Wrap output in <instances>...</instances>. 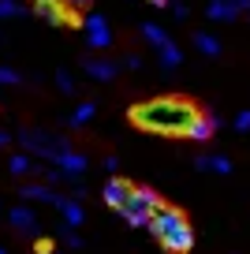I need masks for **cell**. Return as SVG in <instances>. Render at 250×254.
<instances>
[{"label":"cell","mask_w":250,"mask_h":254,"mask_svg":"<svg viewBox=\"0 0 250 254\" xmlns=\"http://www.w3.org/2000/svg\"><path fill=\"white\" fill-rule=\"evenodd\" d=\"M142 38H146L153 49H164L168 41H172V38H168V30H164V26H157V23H142Z\"/></svg>","instance_id":"ac0fdd59"},{"label":"cell","mask_w":250,"mask_h":254,"mask_svg":"<svg viewBox=\"0 0 250 254\" xmlns=\"http://www.w3.org/2000/svg\"><path fill=\"white\" fill-rule=\"evenodd\" d=\"M23 198H30V202H49V206H60L63 194H56L53 187H41V183H26V187H23Z\"/></svg>","instance_id":"4fadbf2b"},{"label":"cell","mask_w":250,"mask_h":254,"mask_svg":"<svg viewBox=\"0 0 250 254\" xmlns=\"http://www.w3.org/2000/svg\"><path fill=\"white\" fill-rule=\"evenodd\" d=\"M161 206H164V202L157 198L149 187H134L131 198H127V206L120 209V217H124L131 228H149V221H153V213H157Z\"/></svg>","instance_id":"3957f363"},{"label":"cell","mask_w":250,"mask_h":254,"mask_svg":"<svg viewBox=\"0 0 250 254\" xmlns=\"http://www.w3.org/2000/svg\"><path fill=\"white\" fill-rule=\"evenodd\" d=\"M8 168H11L15 176H26V172H34V157H30V153H11Z\"/></svg>","instance_id":"44dd1931"},{"label":"cell","mask_w":250,"mask_h":254,"mask_svg":"<svg viewBox=\"0 0 250 254\" xmlns=\"http://www.w3.org/2000/svg\"><path fill=\"white\" fill-rule=\"evenodd\" d=\"M26 15H34V8H26L19 0H0V19H26Z\"/></svg>","instance_id":"d6986e66"},{"label":"cell","mask_w":250,"mask_h":254,"mask_svg":"<svg viewBox=\"0 0 250 254\" xmlns=\"http://www.w3.org/2000/svg\"><path fill=\"white\" fill-rule=\"evenodd\" d=\"M0 254H8V251H4V247H0Z\"/></svg>","instance_id":"d6a6232c"},{"label":"cell","mask_w":250,"mask_h":254,"mask_svg":"<svg viewBox=\"0 0 250 254\" xmlns=\"http://www.w3.org/2000/svg\"><path fill=\"white\" fill-rule=\"evenodd\" d=\"M34 15L45 19V23H75V11H67L60 0H38V4H34Z\"/></svg>","instance_id":"ba28073f"},{"label":"cell","mask_w":250,"mask_h":254,"mask_svg":"<svg viewBox=\"0 0 250 254\" xmlns=\"http://www.w3.org/2000/svg\"><path fill=\"white\" fill-rule=\"evenodd\" d=\"M190 41H194V49L202 56H220V41L213 38L209 30H194V38H190Z\"/></svg>","instance_id":"e0dca14e"},{"label":"cell","mask_w":250,"mask_h":254,"mask_svg":"<svg viewBox=\"0 0 250 254\" xmlns=\"http://www.w3.org/2000/svg\"><path fill=\"white\" fill-rule=\"evenodd\" d=\"M202 112L183 97H153L131 109V120L146 131H161V135H190V127Z\"/></svg>","instance_id":"6da1fadb"},{"label":"cell","mask_w":250,"mask_h":254,"mask_svg":"<svg viewBox=\"0 0 250 254\" xmlns=\"http://www.w3.org/2000/svg\"><path fill=\"white\" fill-rule=\"evenodd\" d=\"M60 239H63V243H71V251H75V247H82V236H78L75 228H63V232H60Z\"/></svg>","instance_id":"d4e9b609"},{"label":"cell","mask_w":250,"mask_h":254,"mask_svg":"<svg viewBox=\"0 0 250 254\" xmlns=\"http://www.w3.org/2000/svg\"><path fill=\"white\" fill-rule=\"evenodd\" d=\"M94 112H97V105H94V101H82V105H75V112H71L67 124H71V127H86L90 120H94Z\"/></svg>","instance_id":"ffe728a7"},{"label":"cell","mask_w":250,"mask_h":254,"mask_svg":"<svg viewBox=\"0 0 250 254\" xmlns=\"http://www.w3.org/2000/svg\"><path fill=\"white\" fill-rule=\"evenodd\" d=\"M247 19H250V11H247Z\"/></svg>","instance_id":"836d02e7"},{"label":"cell","mask_w":250,"mask_h":254,"mask_svg":"<svg viewBox=\"0 0 250 254\" xmlns=\"http://www.w3.org/2000/svg\"><path fill=\"white\" fill-rule=\"evenodd\" d=\"M149 232H153V239L164 251H172V254H187L190 247H194V228H190V221L176 206L157 209L153 221H149Z\"/></svg>","instance_id":"7a4b0ae2"},{"label":"cell","mask_w":250,"mask_h":254,"mask_svg":"<svg viewBox=\"0 0 250 254\" xmlns=\"http://www.w3.org/2000/svg\"><path fill=\"white\" fill-rule=\"evenodd\" d=\"M194 168H198V172H217V176H228V172H232V161L220 157V153H202V157L194 161Z\"/></svg>","instance_id":"7c38bea8"},{"label":"cell","mask_w":250,"mask_h":254,"mask_svg":"<svg viewBox=\"0 0 250 254\" xmlns=\"http://www.w3.org/2000/svg\"><path fill=\"white\" fill-rule=\"evenodd\" d=\"M19 142H23L26 153H38V157H45V161H56L60 153L71 150L67 138L53 135V131H38V127H23V131H19Z\"/></svg>","instance_id":"277c9868"},{"label":"cell","mask_w":250,"mask_h":254,"mask_svg":"<svg viewBox=\"0 0 250 254\" xmlns=\"http://www.w3.org/2000/svg\"><path fill=\"white\" fill-rule=\"evenodd\" d=\"M56 209H60V217H63V224H67V228H78V224H82V217H86V213H82V206H78V198H63Z\"/></svg>","instance_id":"9a60e30c"},{"label":"cell","mask_w":250,"mask_h":254,"mask_svg":"<svg viewBox=\"0 0 250 254\" xmlns=\"http://www.w3.org/2000/svg\"><path fill=\"white\" fill-rule=\"evenodd\" d=\"M53 165H56V168H60V172L71 180V176H82V172H86V153L67 150V153H60V157H56Z\"/></svg>","instance_id":"8fae6325"},{"label":"cell","mask_w":250,"mask_h":254,"mask_svg":"<svg viewBox=\"0 0 250 254\" xmlns=\"http://www.w3.org/2000/svg\"><path fill=\"white\" fill-rule=\"evenodd\" d=\"M131 183H127V180H120V176H112V180L109 183H105V187H101V202H105V206H112V209H116V213H120V209H124L127 206V198H131Z\"/></svg>","instance_id":"8992f818"},{"label":"cell","mask_w":250,"mask_h":254,"mask_svg":"<svg viewBox=\"0 0 250 254\" xmlns=\"http://www.w3.org/2000/svg\"><path fill=\"white\" fill-rule=\"evenodd\" d=\"M82 71L97 82H112L120 75V60H105V56H86L82 60Z\"/></svg>","instance_id":"52a82bcc"},{"label":"cell","mask_w":250,"mask_h":254,"mask_svg":"<svg viewBox=\"0 0 250 254\" xmlns=\"http://www.w3.org/2000/svg\"><path fill=\"white\" fill-rule=\"evenodd\" d=\"M157 60H161V67H164V71H176V67L183 64V49L176 45V41H168L164 49H157Z\"/></svg>","instance_id":"5bb4252c"},{"label":"cell","mask_w":250,"mask_h":254,"mask_svg":"<svg viewBox=\"0 0 250 254\" xmlns=\"http://www.w3.org/2000/svg\"><path fill=\"white\" fill-rule=\"evenodd\" d=\"M232 127H235V131H250V109H247V112H239Z\"/></svg>","instance_id":"484cf974"},{"label":"cell","mask_w":250,"mask_h":254,"mask_svg":"<svg viewBox=\"0 0 250 254\" xmlns=\"http://www.w3.org/2000/svg\"><path fill=\"white\" fill-rule=\"evenodd\" d=\"M149 4H157V8H164V4H172V0H149Z\"/></svg>","instance_id":"1f68e13d"},{"label":"cell","mask_w":250,"mask_h":254,"mask_svg":"<svg viewBox=\"0 0 250 254\" xmlns=\"http://www.w3.org/2000/svg\"><path fill=\"white\" fill-rule=\"evenodd\" d=\"M34 254H53V243H49V239H38V243H34Z\"/></svg>","instance_id":"83f0119b"},{"label":"cell","mask_w":250,"mask_h":254,"mask_svg":"<svg viewBox=\"0 0 250 254\" xmlns=\"http://www.w3.org/2000/svg\"><path fill=\"white\" fill-rule=\"evenodd\" d=\"M86 41H90V49H109L112 45V26H109L105 15H94V11L86 15Z\"/></svg>","instance_id":"5b68a950"},{"label":"cell","mask_w":250,"mask_h":254,"mask_svg":"<svg viewBox=\"0 0 250 254\" xmlns=\"http://www.w3.org/2000/svg\"><path fill=\"white\" fill-rule=\"evenodd\" d=\"M205 15H209L213 23H235V19L243 15V8L235 0H209V4H205Z\"/></svg>","instance_id":"30bf717a"},{"label":"cell","mask_w":250,"mask_h":254,"mask_svg":"<svg viewBox=\"0 0 250 254\" xmlns=\"http://www.w3.org/2000/svg\"><path fill=\"white\" fill-rule=\"evenodd\" d=\"M8 221H11V228L23 232V236H38V213H34L30 206H11Z\"/></svg>","instance_id":"9c48e42d"},{"label":"cell","mask_w":250,"mask_h":254,"mask_svg":"<svg viewBox=\"0 0 250 254\" xmlns=\"http://www.w3.org/2000/svg\"><path fill=\"white\" fill-rule=\"evenodd\" d=\"M56 86H60L63 94H71V97L78 94V86H75V79H71V71H67V67H60V71H56Z\"/></svg>","instance_id":"7402d4cb"},{"label":"cell","mask_w":250,"mask_h":254,"mask_svg":"<svg viewBox=\"0 0 250 254\" xmlns=\"http://www.w3.org/2000/svg\"><path fill=\"white\" fill-rule=\"evenodd\" d=\"M213 131H217V120L202 112V116L194 120V127H190V135H187V138H194V142H209V138H213Z\"/></svg>","instance_id":"2e32d148"},{"label":"cell","mask_w":250,"mask_h":254,"mask_svg":"<svg viewBox=\"0 0 250 254\" xmlns=\"http://www.w3.org/2000/svg\"><path fill=\"white\" fill-rule=\"evenodd\" d=\"M235 4H239V8H243V11H250V0H235Z\"/></svg>","instance_id":"4dcf8cb0"},{"label":"cell","mask_w":250,"mask_h":254,"mask_svg":"<svg viewBox=\"0 0 250 254\" xmlns=\"http://www.w3.org/2000/svg\"><path fill=\"white\" fill-rule=\"evenodd\" d=\"M19 82V71L15 67H4V64H0V86H15Z\"/></svg>","instance_id":"603a6c76"},{"label":"cell","mask_w":250,"mask_h":254,"mask_svg":"<svg viewBox=\"0 0 250 254\" xmlns=\"http://www.w3.org/2000/svg\"><path fill=\"white\" fill-rule=\"evenodd\" d=\"M172 15L176 19H187L190 11H187V4H183V0H172Z\"/></svg>","instance_id":"4316f807"},{"label":"cell","mask_w":250,"mask_h":254,"mask_svg":"<svg viewBox=\"0 0 250 254\" xmlns=\"http://www.w3.org/2000/svg\"><path fill=\"white\" fill-rule=\"evenodd\" d=\"M4 146H11V135H8V131H0V150H4Z\"/></svg>","instance_id":"f1b7e54d"},{"label":"cell","mask_w":250,"mask_h":254,"mask_svg":"<svg viewBox=\"0 0 250 254\" xmlns=\"http://www.w3.org/2000/svg\"><path fill=\"white\" fill-rule=\"evenodd\" d=\"M120 67H127V71H138V67H142V56H138V53H127L124 60H120Z\"/></svg>","instance_id":"cb8c5ba5"},{"label":"cell","mask_w":250,"mask_h":254,"mask_svg":"<svg viewBox=\"0 0 250 254\" xmlns=\"http://www.w3.org/2000/svg\"><path fill=\"white\" fill-rule=\"evenodd\" d=\"M71 8H86V4H94V0H67Z\"/></svg>","instance_id":"f546056e"}]
</instances>
